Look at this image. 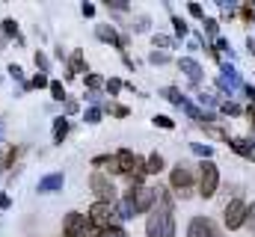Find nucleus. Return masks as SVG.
Masks as SVG:
<instances>
[{"label": "nucleus", "mask_w": 255, "mask_h": 237, "mask_svg": "<svg viewBox=\"0 0 255 237\" xmlns=\"http://www.w3.org/2000/svg\"><path fill=\"white\" fill-rule=\"evenodd\" d=\"M157 208L151 211L148 223H145V235L148 237H175V217H172V196L157 190Z\"/></svg>", "instance_id": "f257e3e1"}, {"label": "nucleus", "mask_w": 255, "mask_h": 237, "mask_svg": "<svg viewBox=\"0 0 255 237\" xmlns=\"http://www.w3.org/2000/svg\"><path fill=\"white\" fill-rule=\"evenodd\" d=\"M116 166H119V172H122V175H128L136 187H139V178L145 175V163H142V157H139V154H133L130 148L116 151Z\"/></svg>", "instance_id": "f03ea898"}, {"label": "nucleus", "mask_w": 255, "mask_h": 237, "mask_svg": "<svg viewBox=\"0 0 255 237\" xmlns=\"http://www.w3.org/2000/svg\"><path fill=\"white\" fill-rule=\"evenodd\" d=\"M63 229H65V237H98V232L92 229V223L83 214H68Z\"/></svg>", "instance_id": "7ed1b4c3"}, {"label": "nucleus", "mask_w": 255, "mask_h": 237, "mask_svg": "<svg viewBox=\"0 0 255 237\" xmlns=\"http://www.w3.org/2000/svg\"><path fill=\"white\" fill-rule=\"evenodd\" d=\"M128 199H130V205H133L136 214H145L157 202V190L154 187H130L128 190Z\"/></svg>", "instance_id": "20e7f679"}, {"label": "nucleus", "mask_w": 255, "mask_h": 237, "mask_svg": "<svg viewBox=\"0 0 255 237\" xmlns=\"http://www.w3.org/2000/svg\"><path fill=\"white\" fill-rule=\"evenodd\" d=\"M113 217H116V205H107V202H95L92 208H89V223H92V229H110L113 226Z\"/></svg>", "instance_id": "39448f33"}, {"label": "nucleus", "mask_w": 255, "mask_h": 237, "mask_svg": "<svg viewBox=\"0 0 255 237\" xmlns=\"http://www.w3.org/2000/svg\"><path fill=\"white\" fill-rule=\"evenodd\" d=\"M89 187H92V193L98 196V202H107V205L116 202V187H113V181H110L107 175L95 172V175L89 178Z\"/></svg>", "instance_id": "423d86ee"}, {"label": "nucleus", "mask_w": 255, "mask_h": 237, "mask_svg": "<svg viewBox=\"0 0 255 237\" xmlns=\"http://www.w3.org/2000/svg\"><path fill=\"white\" fill-rule=\"evenodd\" d=\"M217 184H220V172H217V166H214L211 160L202 163V169H199V193L208 199V196L217 193Z\"/></svg>", "instance_id": "0eeeda50"}, {"label": "nucleus", "mask_w": 255, "mask_h": 237, "mask_svg": "<svg viewBox=\"0 0 255 237\" xmlns=\"http://www.w3.org/2000/svg\"><path fill=\"white\" fill-rule=\"evenodd\" d=\"M187 237H223V232L217 229L214 220H208V217H193L190 226H187Z\"/></svg>", "instance_id": "6e6552de"}, {"label": "nucleus", "mask_w": 255, "mask_h": 237, "mask_svg": "<svg viewBox=\"0 0 255 237\" xmlns=\"http://www.w3.org/2000/svg\"><path fill=\"white\" fill-rule=\"evenodd\" d=\"M169 181H172V190H175L178 196H184V199L190 196L193 172H190V169H187V166H181V163H178V166L172 169V178H169Z\"/></svg>", "instance_id": "1a4fd4ad"}, {"label": "nucleus", "mask_w": 255, "mask_h": 237, "mask_svg": "<svg viewBox=\"0 0 255 237\" xmlns=\"http://www.w3.org/2000/svg\"><path fill=\"white\" fill-rule=\"evenodd\" d=\"M244 220H247V205L241 199L229 202V208H226V229H241Z\"/></svg>", "instance_id": "9d476101"}, {"label": "nucleus", "mask_w": 255, "mask_h": 237, "mask_svg": "<svg viewBox=\"0 0 255 237\" xmlns=\"http://www.w3.org/2000/svg\"><path fill=\"white\" fill-rule=\"evenodd\" d=\"M95 36H98L101 42H110V45L122 48V51L128 48V39H125V36H119V33H116L113 27H107V24H98V27H95Z\"/></svg>", "instance_id": "9b49d317"}, {"label": "nucleus", "mask_w": 255, "mask_h": 237, "mask_svg": "<svg viewBox=\"0 0 255 237\" xmlns=\"http://www.w3.org/2000/svg\"><path fill=\"white\" fill-rule=\"evenodd\" d=\"M220 86H223V89H229V92L241 89V77H238V68H235V65H223V74H220Z\"/></svg>", "instance_id": "f8f14e48"}, {"label": "nucleus", "mask_w": 255, "mask_h": 237, "mask_svg": "<svg viewBox=\"0 0 255 237\" xmlns=\"http://www.w3.org/2000/svg\"><path fill=\"white\" fill-rule=\"evenodd\" d=\"M63 184H65V175L63 172H54V175L42 178L36 190H39V193H57V190H63Z\"/></svg>", "instance_id": "ddd939ff"}, {"label": "nucleus", "mask_w": 255, "mask_h": 237, "mask_svg": "<svg viewBox=\"0 0 255 237\" xmlns=\"http://www.w3.org/2000/svg\"><path fill=\"white\" fill-rule=\"evenodd\" d=\"M178 65H181V71L187 74V80H190V83H196V86H199V80H202V65H199L196 59H190V57H184V59H181V62H178Z\"/></svg>", "instance_id": "4468645a"}, {"label": "nucleus", "mask_w": 255, "mask_h": 237, "mask_svg": "<svg viewBox=\"0 0 255 237\" xmlns=\"http://www.w3.org/2000/svg\"><path fill=\"white\" fill-rule=\"evenodd\" d=\"M229 145L241 154V157H247V160H253L255 157V145L250 142V139H241V136H235V139H229Z\"/></svg>", "instance_id": "2eb2a0df"}, {"label": "nucleus", "mask_w": 255, "mask_h": 237, "mask_svg": "<svg viewBox=\"0 0 255 237\" xmlns=\"http://www.w3.org/2000/svg\"><path fill=\"white\" fill-rule=\"evenodd\" d=\"M83 68H86V62H83V51H74L71 59H68V74H65V77H74V74L83 71Z\"/></svg>", "instance_id": "dca6fc26"}, {"label": "nucleus", "mask_w": 255, "mask_h": 237, "mask_svg": "<svg viewBox=\"0 0 255 237\" xmlns=\"http://www.w3.org/2000/svg\"><path fill=\"white\" fill-rule=\"evenodd\" d=\"M65 136H68V118H57L54 121V142H63Z\"/></svg>", "instance_id": "f3484780"}, {"label": "nucleus", "mask_w": 255, "mask_h": 237, "mask_svg": "<svg viewBox=\"0 0 255 237\" xmlns=\"http://www.w3.org/2000/svg\"><path fill=\"white\" fill-rule=\"evenodd\" d=\"M163 169V157L160 154H151L148 160H145V175H157Z\"/></svg>", "instance_id": "a211bd4d"}, {"label": "nucleus", "mask_w": 255, "mask_h": 237, "mask_svg": "<svg viewBox=\"0 0 255 237\" xmlns=\"http://www.w3.org/2000/svg\"><path fill=\"white\" fill-rule=\"evenodd\" d=\"M160 95H163V98H166V101H172V104H178V107H181V104H184V95H181V92H178V89H172V86H169V89H163V92H160Z\"/></svg>", "instance_id": "6ab92c4d"}, {"label": "nucleus", "mask_w": 255, "mask_h": 237, "mask_svg": "<svg viewBox=\"0 0 255 237\" xmlns=\"http://www.w3.org/2000/svg\"><path fill=\"white\" fill-rule=\"evenodd\" d=\"M92 163H95V166H104V169H110V172H119V166H116V154H113V157H95Z\"/></svg>", "instance_id": "aec40b11"}, {"label": "nucleus", "mask_w": 255, "mask_h": 237, "mask_svg": "<svg viewBox=\"0 0 255 237\" xmlns=\"http://www.w3.org/2000/svg\"><path fill=\"white\" fill-rule=\"evenodd\" d=\"M48 83H51V80H48V77H45V74L39 71V74H36V77L30 80V83H24V89H42V86H48Z\"/></svg>", "instance_id": "412c9836"}, {"label": "nucleus", "mask_w": 255, "mask_h": 237, "mask_svg": "<svg viewBox=\"0 0 255 237\" xmlns=\"http://www.w3.org/2000/svg\"><path fill=\"white\" fill-rule=\"evenodd\" d=\"M18 154H21V148H15V145H12V148H9V151L3 154V160H0V169H6V166H12Z\"/></svg>", "instance_id": "4be33fe9"}, {"label": "nucleus", "mask_w": 255, "mask_h": 237, "mask_svg": "<svg viewBox=\"0 0 255 237\" xmlns=\"http://www.w3.org/2000/svg\"><path fill=\"white\" fill-rule=\"evenodd\" d=\"M0 30L6 33V39H9V36H18V24H15L12 18H6V21H0Z\"/></svg>", "instance_id": "5701e85b"}, {"label": "nucleus", "mask_w": 255, "mask_h": 237, "mask_svg": "<svg viewBox=\"0 0 255 237\" xmlns=\"http://www.w3.org/2000/svg\"><path fill=\"white\" fill-rule=\"evenodd\" d=\"M48 86H51V95H54L57 101H63V98H65V86L60 83V80H51Z\"/></svg>", "instance_id": "b1692460"}, {"label": "nucleus", "mask_w": 255, "mask_h": 237, "mask_svg": "<svg viewBox=\"0 0 255 237\" xmlns=\"http://www.w3.org/2000/svg\"><path fill=\"white\" fill-rule=\"evenodd\" d=\"M98 237H128V232L125 229H119V226H110V229L98 232Z\"/></svg>", "instance_id": "393cba45"}, {"label": "nucleus", "mask_w": 255, "mask_h": 237, "mask_svg": "<svg viewBox=\"0 0 255 237\" xmlns=\"http://www.w3.org/2000/svg\"><path fill=\"white\" fill-rule=\"evenodd\" d=\"M151 42H154V48H172V45H175V42H172L169 36H160V33H157V36H154Z\"/></svg>", "instance_id": "a878e982"}, {"label": "nucleus", "mask_w": 255, "mask_h": 237, "mask_svg": "<svg viewBox=\"0 0 255 237\" xmlns=\"http://www.w3.org/2000/svg\"><path fill=\"white\" fill-rule=\"evenodd\" d=\"M86 86H89V89H92V92H98V89H101V86H104V80H101V77H98V74H89V77H86Z\"/></svg>", "instance_id": "bb28decb"}, {"label": "nucleus", "mask_w": 255, "mask_h": 237, "mask_svg": "<svg viewBox=\"0 0 255 237\" xmlns=\"http://www.w3.org/2000/svg\"><path fill=\"white\" fill-rule=\"evenodd\" d=\"M205 130H208L214 139H226V142H229V133H226V130H220V127H214V124H205Z\"/></svg>", "instance_id": "cd10ccee"}, {"label": "nucleus", "mask_w": 255, "mask_h": 237, "mask_svg": "<svg viewBox=\"0 0 255 237\" xmlns=\"http://www.w3.org/2000/svg\"><path fill=\"white\" fill-rule=\"evenodd\" d=\"M36 65H39V68H42V71H48V68H51V59L45 57V54H42V51H36Z\"/></svg>", "instance_id": "c85d7f7f"}, {"label": "nucleus", "mask_w": 255, "mask_h": 237, "mask_svg": "<svg viewBox=\"0 0 255 237\" xmlns=\"http://www.w3.org/2000/svg\"><path fill=\"white\" fill-rule=\"evenodd\" d=\"M86 121H89V124H98V121H101V110H98V107H89V110H86Z\"/></svg>", "instance_id": "c756f323"}, {"label": "nucleus", "mask_w": 255, "mask_h": 237, "mask_svg": "<svg viewBox=\"0 0 255 237\" xmlns=\"http://www.w3.org/2000/svg\"><path fill=\"white\" fill-rule=\"evenodd\" d=\"M148 59H151L154 65H163V62H169V54H166V51H154Z\"/></svg>", "instance_id": "7c9ffc66"}, {"label": "nucleus", "mask_w": 255, "mask_h": 237, "mask_svg": "<svg viewBox=\"0 0 255 237\" xmlns=\"http://www.w3.org/2000/svg\"><path fill=\"white\" fill-rule=\"evenodd\" d=\"M107 110H110L113 116H119V118L128 116V107H122V104H107Z\"/></svg>", "instance_id": "2f4dec72"}, {"label": "nucleus", "mask_w": 255, "mask_h": 237, "mask_svg": "<svg viewBox=\"0 0 255 237\" xmlns=\"http://www.w3.org/2000/svg\"><path fill=\"white\" fill-rule=\"evenodd\" d=\"M77 110H80V104H77L74 98H65V116H74Z\"/></svg>", "instance_id": "473e14b6"}, {"label": "nucleus", "mask_w": 255, "mask_h": 237, "mask_svg": "<svg viewBox=\"0 0 255 237\" xmlns=\"http://www.w3.org/2000/svg\"><path fill=\"white\" fill-rule=\"evenodd\" d=\"M133 30H136V33H145V30H148V18H145V15H139V18H136V24H133Z\"/></svg>", "instance_id": "72a5a7b5"}, {"label": "nucleus", "mask_w": 255, "mask_h": 237, "mask_svg": "<svg viewBox=\"0 0 255 237\" xmlns=\"http://www.w3.org/2000/svg\"><path fill=\"white\" fill-rule=\"evenodd\" d=\"M172 27H175V33H178V36H187V24H184L181 18H172Z\"/></svg>", "instance_id": "f704fd0d"}, {"label": "nucleus", "mask_w": 255, "mask_h": 237, "mask_svg": "<svg viewBox=\"0 0 255 237\" xmlns=\"http://www.w3.org/2000/svg\"><path fill=\"white\" fill-rule=\"evenodd\" d=\"M244 223H247V226L255 232V205H250V208H247V220H244Z\"/></svg>", "instance_id": "c9c22d12"}, {"label": "nucleus", "mask_w": 255, "mask_h": 237, "mask_svg": "<svg viewBox=\"0 0 255 237\" xmlns=\"http://www.w3.org/2000/svg\"><path fill=\"white\" fill-rule=\"evenodd\" d=\"M223 113H229V116H238V113H241V107H238V104H232V101H226V104H223Z\"/></svg>", "instance_id": "e433bc0d"}, {"label": "nucleus", "mask_w": 255, "mask_h": 237, "mask_svg": "<svg viewBox=\"0 0 255 237\" xmlns=\"http://www.w3.org/2000/svg\"><path fill=\"white\" fill-rule=\"evenodd\" d=\"M107 6L116 9V12H128V3H122V0H107Z\"/></svg>", "instance_id": "4c0bfd02"}, {"label": "nucleus", "mask_w": 255, "mask_h": 237, "mask_svg": "<svg viewBox=\"0 0 255 237\" xmlns=\"http://www.w3.org/2000/svg\"><path fill=\"white\" fill-rule=\"evenodd\" d=\"M154 124H160V127H166V130H169V127H172V118H169V116H154Z\"/></svg>", "instance_id": "58836bf2"}, {"label": "nucleus", "mask_w": 255, "mask_h": 237, "mask_svg": "<svg viewBox=\"0 0 255 237\" xmlns=\"http://www.w3.org/2000/svg\"><path fill=\"white\" fill-rule=\"evenodd\" d=\"M9 74H12V80H24V71H21V65H9Z\"/></svg>", "instance_id": "ea45409f"}, {"label": "nucleus", "mask_w": 255, "mask_h": 237, "mask_svg": "<svg viewBox=\"0 0 255 237\" xmlns=\"http://www.w3.org/2000/svg\"><path fill=\"white\" fill-rule=\"evenodd\" d=\"M119 89H122V80H107V92L110 95H116Z\"/></svg>", "instance_id": "a19ab883"}, {"label": "nucleus", "mask_w": 255, "mask_h": 237, "mask_svg": "<svg viewBox=\"0 0 255 237\" xmlns=\"http://www.w3.org/2000/svg\"><path fill=\"white\" fill-rule=\"evenodd\" d=\"M187 9H190V15H193V18H202V6H199V3H190Z\"/></svg>", "instance_id": "79ce46f5"}, {"label": "nucleus", "mask_w": 255, "mask_h": 237, "mask_svg": "<svg viewBox=\"0 0 255 237\" xmlns=\"http://www.w3.org/2000/svg\"><path fill=\"white\" fill-rule=\"evenodd\" d=\"M193 151L202 154V157H211V148H205V145H193Z\"/></svg>", "instance_id": "37998d69"}, {"label": "nucleus", "mask_w": 255, "mask_h": 237, "mask_svg": "<svg viewBox=\"0 0 255 237\" xmlns=\"http://www.w3.org/2000/svg\"><path fill=\"white\" fill-rule=\"evenodd\" d=\"M205 30H208L211 36H217V21H205Z\"/></svg>", "instance_id": "c03bdc74"}, {"label": "nucleus", "mask_w": 255, "mask_h": 237, "mask_svg": "<svg viewBox=\"0 0 255 237\" xmlns=\"http://www.w3.org/2000/svg\"><path fill=\"white\" fill-rule=\"evenodd\" d=\"M83 15H95V6L92 3H83Z\"/></svg>", "instance_id": "a18cd8bd"}, {"label": "nucleus", "mask_w": 255, "mask_h": 237, "mask_svg": "<svg viewBox=\"0 0 255 237\" xmlns=\"http://www.w3.org/2000/svg\"><path fill=\"white\" fill-rule=\"evenodd\" d=\"M9 205H12V199L9 196H0V208H9Z\"/></svg>", "instance_id": "49530a36"}, {"label": "nucleus", "mask_w": 255, "mask_h": 237, "mask_svg": "<svg viewBox=\"0 0 255 237\" xmlns=\"http://www.w3.org/2000/svg\"><path fill=\"white\" fill-rule=\"evenodd\" d=\"M6 45H9V39H6V33L0 30V48H6Z\"/></svg>", "instance_id": "de8ad7c7"}, {"label": "nucleus", "mask_w": 255, "mask_h": 237, "mask_svg": "<svg viewBox=\"0 0 255 237\" xmlns=\"http://www.w3.org/2000/svg\"><path fill=\"white\" fill-rule=\"evenodd\" d=\"M250 116H253V121H255V101H253V107H250Z\"/></svg>", "instance_id": "09e8293b"}, {"label": "nucleus", "mask_w": 255, "mask_h": 237, "mask_svg": "<svg viewBox=\"0 0 255 237\" xmlns=\"http://www.w3.org/2000/svg\"><path fill=\"white\" fill-rule=\"evenodd\" d=\"M250 48H253V54H255V45H253V42H250Z\"/></svg>", "instance_id": "8fccbe9b"}]
</instances>
